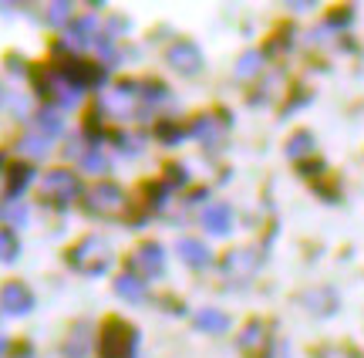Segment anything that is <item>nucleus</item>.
Instances as JSON below:
<instances>
[{
	"mask_svg": "<svg viewBox=\"0 0 364 358\" xmlns=\"http://www.w3.org/2000/svg\"><path fill=\"white\" fill-rule=\"evenodd\" d=\"M142 105H145V88L139 81H122V85L105 88L102 102H98V108H105V112L115 115V119H129V115H135Z\"/></svg>",
	"mask_w": 364,
	"mask_h": 358,
	"instance_id": "f257e3e1",
	"label": "nucleus"
},
{
	"mask_svg": "<svg viewBox=\"0 0 364 358\" xmlns=\"http://www.w3.org/2000/svg\"><path fill=\"white\" fill-rule=\"evenodd\" d=\"M68 260L81 274H102L112 264V251H108V243L102 237H85L75 251L68 253Z\"/></svg>",
	"mask_w": 364,
	"mask_h": 358,
	"instance_id": "f03ea898",
	"label": "nucleus"
},
{
	"mask_svg": "<svg viewBox=\"0 0 364 358\" xmlns=\"http://www.w3.org/2000/svg\"><path fill=\"white\" fill-rule=\"evenodd\" d=\"M98 358H135V332L122 321H108L102 328V342H98Z\"/></svg>",
	"mask_w": 364,
	"mask_h": 358,
	"instance_id": "7ed1b4c3",
	"label": "nucleus"
},
{
	"mask_svg": "<svg viewBox=\"0 0 364 358\" xmlns=\"http://www.w3.org/2000/svg\"><path fill=\"white\" fill-rule=\"evenodd\" d=\"M78 193H81V183L71 169H51L44 176V199L51 206H68V203L78 199Z\"/></svg>",
	"mask_w": 364,
	"mask_h": 358,
	"instance_id": "20e7f679",
	"label": "nucleus"
},
{
	"mask_svg": "<svg viewBox=\"0 0 364 358\" xmlns=\"http://www.w3.org/2000/svg\"><path fill=\"white\" fill-rule=\"evenodd\" d=\"M85 206L91 213H102V216H118V213H125V206H129V196L115 183H102V186H95L91 193H85Z\"/></svg>",
	"mask_w": 364,
	"mask_h": 358,
	"instance_id": "39448f33",
	"label": "nucleus"
},
{
	"mask_svg": "<svg viewBox=\"0 0 364 358\" xmlns=\"http://www.w3.org/2000/svg\"><path fill=\"white\" fill-rule=\"evenodd\" d=\"M162 267H166V257H162V247H159V243H142V247L129 257V270L139 280L159 278V274H162Z\"/></svg>",
	"mask_w": 364,
	"mask_h": 358,
	"instance_id": "423d86ee",
	"label": "nucleus"
},
{
	"mask_svg": "<svg viewBox=\"0 0 364 358\" xmlns=\"http://www.w3.org/2000/svg\"><path fill=\"white\" fill-rule=\"evenodd\" d=\"M0 307H4L7 315H27V311L34 307V294L27 291L21 280H7V284L0 288Z\"/></svg>",
	"mask_w": 364,
	"mask_h": 358,
	"instance_id": "0eeeda50",
	"label": "nucleus"
},
{
	"mask_svg": "<svg viewBox=\"0 0 364 358\" xmlns=\"http://www.w3.org/2000/svg\"><path fill=\"white\" fill-rule=\"evenodd\" d=\"M257 264H260V253L250 251V247H240V251H233L226 260H223V270H226V278L247 280V278H253Z\"/></svg>",
	"mask_w": 364,
	"mask_h": 358,
	"instance_id": "6e6552de",
	"label": "nucleus"
},
{
	"mask_svg": "<svg viewBox=\"0 0 364 358\" xmlns=\"http://www.w3.org/2000/svg\"><path fill=\"white\" fill-rule=\"evenodd\" d=\"M169 65L182 75H196L199 68H203V58H199V48L189 44V41H179V44H172L169 48Z\"/></svg>",
	"mask_w": 364,
	"mask_h": 358,
	"instance_id": "1a4fd4ad",
	"label": "nucleus"
},
{
	"mask_svg": "<svg viewBox=\"0 0 364 358\" xmlns=\"http://www.w3.org/2000/svg\"><path fill=\"white\" fill-rule=\"evenodd\" d=\"M203 226H206L213 237L230 233V226H233V210H230L226 203H213V206L203 213Z\"/></svg>",
	"mask_w": 364,
	"mask_h": 358,
	"instance_id": "9d476101",
	"label": "nucleus"
},
{
	"mask_svg": "<svg viewBox=\"0 0 364 358\" xmlns=\"http://www.w3.org/2000/svg\"><path fill=\"white\" fill-rule=\"evenodd\" d=\"M179 257H182V264H189V267H209V260H213L209 247H203L199 240H182Z\"/></svg>",
	"mask_w": 364,
	"mask_h": 358,
	"instance_id": "9b49d317",
	"label": "nucleus"
},
{
	"mask_svg": "<svg viewBox=\"0 0 364 358\" xmlns=\"http://www.w3.org/2000/svg\"><path fill=\"white\" fill-rule=\"evenodd\" d=\"M196 328H203V332H226L230 328V318L216 311V307H203L199 315H196Z\"/></svg>",
	"mask_w": 364,
	"mask_h": 358,
	"instance_id": "f8f14e48",
	"label": "nucleus"
},
{
	"mask_svg": "<svg viewBox=\"0 0 364 358\" xmlns=\"http://www.w3.org/2000/svg\"><path fill=\"white\" fill-rule=\"evenodd\" d=\"M115 291L122 294V298H129V301H142L145 298V280H139L135 274H122V278L115 280Z\"/></svg>",
	"mask_w": 364,
	"mask_h": 358,
	"instance_id": "ddd939ff",
	"label": "nucleus"
},
{
	"mask_svg": "<svg viewBox=\"0 0 364 358\" xmlns=\"http://www.w3.org/2000/svg\"><path fill=\"white\" fill-rule=\"evenodd\" d=\"M31 179H34V169H31V166H14V169H11V179H7V193L17 199L27 189V183H31Z\"/></svg>",
	"mask_w": 364,
	"mask_h": 358,
	"instance_id": "4468645a",
	"label": "nucleus"
},
{
	"mask_svg": "<svg viewBox=\"0 0 364 358\" xmlns=\"http://www.w3.org/2000/svg\"><path fill=\"white\" fill-rule=\"evenodd\" d=\"M95 31H98V21H95V17H81V21L71 24L68 34H71L75 44H88V41H95Z\"/></svg>",
	"mask_w": 364,
	"mask_h": 358,
	"instance_id": "2eb2a0df",
	"label": "nucleus"
},
{
	"mask_svg": "<svg viewBox=\"0 0 364 358\" xmlns=\"http://www.w3.org/2000/svg\"><path fill=\"white\" fill-rule=\"evenodd\" d=\"M48 149H51V139H48V135L44 132H31V135H24V139H21V152H27V156H48Z\"/></svg>",
	"mask_w": 364,
	"mask_h": 358,
	"instance_id": "dca6fc26",
	"label": "nucleus"
},
{
	"mask_svg": "<svg viewBox=\"0 0 364 358\" xmlns=\"http://www.w3.org/2000/svg\"><path fill=\"white\" fill-rule=\"evenodd\" d=\"M193 135L196 139H203V142H216V119H213V115H203V119L196 122L193 125Z\"/></svg>",
	"mask_w": 364,
	"mask_h": 358,
	"instance_id": "f3484780",
	"label": "nucleus"
},
{
	"mask_svg": "<svg viewBox=\"0 0 364 358\" xmlns=\"http://www.w3.org/2000/svg\"><path fill=\"white\" fill-rule=\"evenodd\" d=\"M38 122H41V129H44V135H48V139L61 132V115H58L54 108H44V112L38 115Z\"/></svg>",
	"mask_w": 364,
	"mask_h": 358,
	"instance_id": "a211bd4d",
	"label": "nucleus"
},
{
	"mask_svg": "<svg viewBox=\"0 0 364 358\" xmlns=\"http://www.w3.org/2000/svg\"><path fill=\"white\" fill-rule=\"evenodd\" d=\"M17 257V237L11 230H0V260H14Z\"/></svg>",
	"mask_w": 364,
	"mask_h": 358,
	"instance_id": "6ab92c4d",
	"label": "nucleus"
},
{
	"mask_svg": "<svg viewBox=\"0 0 364 358\" xmlns=\"http://www.w3.org/2000/svg\"><path fill=\"white\" fill-rule=\"evenodd\" d=\"M81 166H85L88 173H105V169H108V159H105L102 152H85V156H81Z\"/></svg>",
	"mask_w": 364,
	"mask_h": 358,
	"instance_id": "aec40b11",
	"label": "nucleus"
},
{
	"mask_svg": "<svg viewBox=\"0 0 364 358\" xmlns=\"http://www.w3.org/2000/svg\"><path fill=\"white\" fill-rule=\"evenodd\" d=\"M311 146H314V142H311V135H307V132H300V135H294V142L287 146V152H290V156H304V152H307Z\"/></svg>",
	"mask_w": 364,
	"mask_h": 358,
	"instance_id": "412c9836",
	"label": "nucleus"
},
{
	"mask_svg": "<svg viewBox=\"0 0 364 358\" xmlns=\"http://www.w3.org/2000/svg\"><path fill=\"white\" fill-rule=\"evenodd\" d=\"M71 11H75L71 4H54L51 11H48V21H51V24H65L68 17H71Z\"/></svg>",
	"mask_w": 364,
	"mask_h": 358,
	"instance_id": "4be33fe9",
	"label": "nucleus"
},
{
	"mask_svg": "<svg viewBox=\"0 0 364 358\" xmlns=\"http://www.w3.org/2000/svg\"><path fill=\"white\" fill-rule=\"evenodd\" d=\"M260 65H263L260 54H247V58H243V61L236 65V75H253V71H257Z\"/></svg>",
	"mask_w": 364,
	"mask_h": 358,
	"instance_id": "5701e85b",
	"label": "nucleus"
},
{
	"mask_svg": "<svg viewBox=\"0 0 364 358\" xmlns=\"http://www.w3.org/2000/svg\"><path fill=\"white\" fill-rule=\"evenodd\" d=\"M85 342H88V332H85V328H78V338L71 335V345H68V352H71V355H68V358H81V352H85Z\"/></svg>",
	"mask_w": 364,
	"mask_h": 358,
	"instance_id": "b1692460",
	"label": "nucleus"
},
{
	"mask_svg": "<svg viewBox=\"0 0 364 358\" xmlns=\"http://www.w3.org/2000/svg\"><path fill=\"white\" fill-rule=\"evenodd\" d=\"M260 335H263L260 325H250V332L243 335V338H240V345H243V348H253L257 342H260Z\"/></svg>",
	"mask_w": 364,
	"mask_h": 358,
	"instance_id": "393cba45",
	"label": "nucleus"
},
{
	"mask_svg": "<svg viewBox=\"0 0 364 358\" xmlns=\"http://www.w3.org/2000/svg\"><path fill=\"white\" fill-rule=\"evenodd\" d=\"M24 216H27V210L24 206H17V203L7 210V220H11V223H24Z\"/></svg>",
	"mask_w": 364,
	"mask_h": 358,
	"instance_id": "a878e982",
	"label": "nucleus"
},
{
	"mask_svg": "<svg viewBox=\"0 0 364 358\" xmlns=\"http://www.w3.org/2000/svg\"><path fill=\"white\" fill-rule=\"evenodd\" d=\"M4 352H7V338L0 335V355H4Z\"/></svg>",
	"mask_w": 364,
	"mask_h": 358,
	"instance_id": "bb28decb",
	"label": "nucleus"
}]
</instances>
